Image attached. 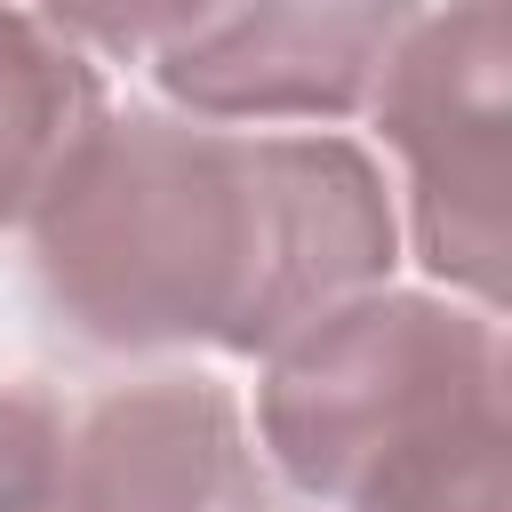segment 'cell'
<instances>
[{
    "label": "cell",
    "instance_id": "obj_1",
    "mask_svg": "<svg viewBox=\"0 0 512 512\" xmlns=\"http://www.w3.org/2000/svg\"><path fill=\"white\" fill-rule=\"evenodd\" d=\"M392 200L344 136L128 112L80 144L32 216L48 312L112 352L272 360L392 272Z\"/></svg>",
    "mask_w": 512,
    "mask_h": 512
},
{
    "label": "cell",
    "instance_id": "obj_2",
    "mask_svg": "<svg viewBox=\"0 0 512 512\" xmlns=\"http://www.w3.org/2000/svg\"><path fill=\"white\" fill-rule=\"evenodd\" d=\"M272 464L336 512H504V328L448 296H352L272 352Z\"/></svg>",
    "mask_w": 512,
    "mask_h": 512
},
{
    "label": "cell",
    "instance_id": "obj_3",
    "mask_svg": "<svg viewBox=\"0 0 512 512\" xmlns=\"http://www.w3.org/2000/svg\"><path fill=\"white\" fill-rule=\"evenodd\" d=\"M408 168L416 256L496 312L504 288V0H448L424 16L368 96Z\"/></svg>",
    "mask_w": 512,
    "mask_h": 512
},
{
    "label": "cell",
    "instance_id": "obj_4",
    "mask_svg": "<svg viewBox=\"0 0 512 512\" xmlns=\"http://www.w3.org/2000/svg\"><path fill=\"white\" fill-rule=\"evenodd\" d=\"M424 0H208L152 72L200 120H344L360 112Z\"/></svg>",
    "mask_w": 512,
    "mask_h": 512
},
{
    "label": "cell",
    "instance_id": "obj_5",
    "mask_svg": "<svg viewBox=\"0 0 512 512\" xmlns=\"http://www.w3.org/2000/svg\"><path fill=\"white\" fill-rule=\"evenodd\" d=\"M96 128H104L96 64L32 8L0 0V232L48 208V192L64 184V168Z\"/></svg>",
    "mask_w": 512,
    "mask_h": 512
},
{
    "label": "cell",
    "instance_id": "obj_6",
    "mask_svg": "<svg viewBox=\"0 0 512 512\" xmlns=\"http://www.w3.org/2000/svg\"><path fill=\"white\" fill-rule=\"evenodd\" d=\"M208 0H32L40 24H56L64 40H88L104 56H152L160 40H176Z\"/></svg>",
    "mask_w": 512,
    "mask_h": 512
},
{
    "label": "cell",
    "instance_id": "obj_7",
    "mask_svg": "<svg viewBox=\"0 0 512 512\" xmlns=\"http://www.w3.org/2000/svg\"><path fill=\"white\" fill-rule=\"evenodd\" d=\"M48 408H56V392H40V384H8L0 392V512H56L48 480H40Z\"/></svg>",
    "mask_w": 512,
    "mask_h": 512
}]
</instances>
